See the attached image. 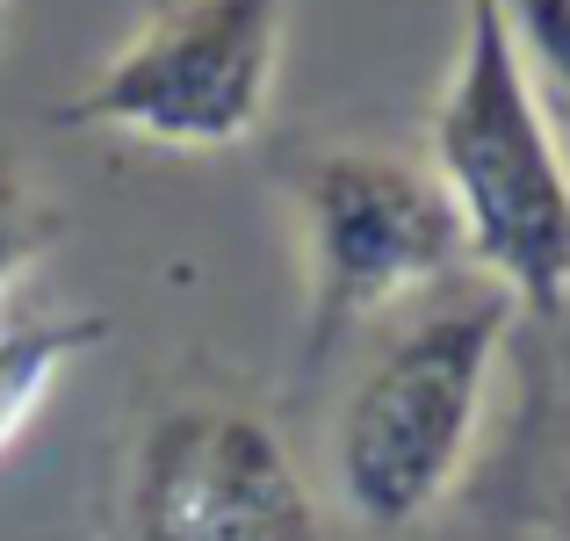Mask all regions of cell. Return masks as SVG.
Returning <instances> with one entry per match:
<instances>
[{
    "label": "cell",
    "mask_w": 570,
    "mask_h": 541,
    "mask_svg": "<svg viewBox=\"0 0 570 541\" xmlns=\"http://www.w3.org/2000/svg\"><path fill=\"white\" fill-rule=\"evenodd\" d=\"M282 22L289 0H174L58 116L167 145V153L238 145L261 130L275 101Z\"/></svg>",
    "instance_id": "cell-3"
},
{
    "label": "cell",
    "mask_w": 570,
    "mask_h": 541,
    "mask_svg": "<svg viewBox=\"0 0 570 541\" xmlns=\"http://www.w3.org/2000/svg\"><path fill=\"white\" fill-rule=\"evenodd\" d=\"M43 238H51L43 203L22 188V174H14V167H0V296H8L14 275H22V267L43 253Z\"/></svg>",
    "instance_id": "cell-8"
},
{
    "label": "cell",
    "mask_w": 570,
    "mask_h": 541,
    "mask_svg": "<svg viewBox=\"0 0 570 541\" xmlns=\"http://www.w3.org/2000/svg\"><path fill=\"white\" fill-rule=\"evenodd\" d=\"M109 333L101 318H8L0 325V447L29 426V412L43 404V390L58 383L80 347Z\"/></svg>",
    "instance_id": "cell-6"
},
{
    "label": "cell",
    "mask_w": 570,
    "mask_h": 541,
    "mask_svg": "<svg viewBox=\"0 0 570 541\" xmlns=\"http://www.w3.org/2000/svg\"><path fill=\"white\" fill-rule=\"evenodd\" d=\"M296 217L311 260V361L333 354L368 311L441 289L462 267L455 203L397 153H311L296 167Z\"/></svg>",
    "instance_id": "cell-4"
},
{
    "label": "cell",
    "mask_w": 570,
    "mask_h": 541,
    "mask_svg": "<svg viewBox=\"0 0 570 541\" xmlns=\"http://www.w3.org/2000/svg\"><path fill=\"white\" fill-rule=\"evenodd\" d=\"M130 541H333L282 433L246 404H174L130 462Z\"/></svg>",
    "instance_id": "cell-5"
},
{
    "label": "cell",
    "mask_w": 570,
    "mask_h": 541,
    "mask_svg": "<svg viewBox=\"0 0 570 541\" xmlns=\"http://www.w3.org/2000/svg\"><path fill=\"white\" fill-rule=\"evenodd\" d=\"M433 180L455 203L476 275L513 311L557 318L570 304V153L520 72L499 0H470L455 80L433 109Z\"/></svg>",
    "instance_id": "cell-2"
},
{
    "label": "cell",
    "mask_w": 570,
    "mask_h": 541,
    "mask_svg": "<svg viewBox=\"0 0 570 541\" xmlns=\"http://www.w3.org/2000/svg\"><path fill=\"white\" fill-rule=\"evenodd\" d=\"M499 22L513 37V58L542 101L557 145L570 153V0H499Z\"/></svg>",
    "instance_id": "cell-7"
},
{
    "label": "cell",
    "mask_w": 570,
    "mask_h": 541,
    "mask_svg": "<svg viewBox=\"0 0 570 541\" xmlns=\"http://www.w3.org/2000/svg\"><path fill=\"white\" fill-rule=\"evenodd\" d=\"M513 333V296L484 275L441 282L347 390L333 433L340 499L362 528H419L470 462L484 390Z\"/></svg>",
    "instance_id": "cell-1"
},
{
    "label": "cell",
    "mask_w": 570,
    "mask_h": 541,
    "mask_svg": "<svg viewBox=\"0 0 570 541\" xmlns=\"http://www.w3.org/2000/svg\"><path fill=\"white\" fill-rule=\"evenodd\" d=\"M0 22H8V0H0Z\"/></svg>",
    "instance_id": "cell-9"
}]
</instances>
